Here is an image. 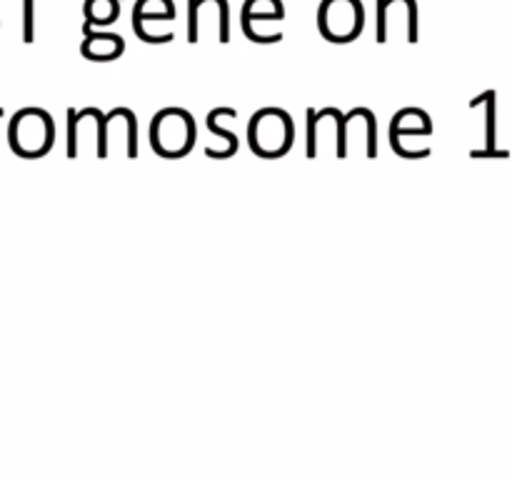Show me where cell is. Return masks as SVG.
Wrapping results in <instances>:
<instances>
[{
	"instance_id": "6da1fadb",
	"label": "cell",
	"mask_w": 512,
	"mask_h": 480,
	"mask_svg": "<svg viewBox=\"0 0 512 480\" xmlns=\"http://www.w3.org/2000/svg\"><path fill=\"white\" fill-rule=\"evenodd\" d=\"M250 150L260 158H283L295 143L293 115L283 108H263L248 123Z\"/></svg>"
},
{
	"instance_id": "7a4b0ae2",
	"label": "cell",
	"mask_w": 512,
	"mask_h": 480,
	"mask_svg": "<svg viewBox=\"0 0 512 480\" xmlns=\"http://www.w3.org/2000/svg\"><path fill=\"white\" fill-rule=\"evenodd\" d=\"M198 140V125L185 108H163L150 123V145L160 158H183Z\"/></svg>"
},
{
	"instance_id": "3957f363",
	"label": "cell",
	"mask_w": 512,
	"mask_h": 480,
	"mask_svg": "<svg viewBox=\"0 0 512 480\" xmlns=\"http://www.w3.org/2000/svg\"><path fill=\"white\" fill-rule=\"evenodd\" d=\"M10 150L20 158H43L55 143V120L43 108H23L8 128Z\"/></svg>"
},
{
	"instance_id": "277c9868",
	"label": "cell",
	"mask_w": 512,
	"mask_h": 480,
	"mask_svg": "<svg viewBox=\"0 0 512 480\" xmlns=\"http://www.w3.org/2000/svg\"><path fill=\"white\" fill-rule=\"evenodd\" d=\"M365 28L363 0H323L318 8V30L330 43H353Z\"/></svg>"
},
{
	"instance_id": "5b68a950",
	"label": "cell",
	"mask_w": 512,
	"mask_h": 480,
	"mask_svg": "<svg viewBox=\"0 0 512 480\" xmlns=\"http://www.w3.org/2000/svg\"><path fill=\"white\" fill-rule=\"evenodd\" d=\"M350 153H363L368 158L378 155V120H375L373 110L355 108L340 120L335 155L345 158Z\"/></svg>"
},
{
	"instance_id": "8992f818",
	"label": "cell",
	"mask_w": 512,
	"mask_h": 480,
	"mask_svg": "<svg viewBox=\"0 0 512 480\" xmlns=\"http://www.w3.org/2000/svg\"><path fill=\"white\" fill-rule=\"evenodd\" d=\"M123 153L128 158L138 155V118L130 108H115L103 115L98 140V158Z\"/></svg>"
},
{
	"instance_id": "52a82bcc",
	"label": "cell",
	"mask_w": 512,
	"mask_h": 480,
	"mask_svg": "<svg viewBox=\"0 0 512 480\" xmlns=\"http://www.w3.org/2000/svg\"><path fill=\"white\" fill-rule=\"evenodd\" d=\"M83 45H80V53L85 55L93 63H110V60H118L125 53V40L118 33H103V30L85 28L83 25Z\"/></svg>"
},
{
	"instance_id": "ba28073f",
	"label": "cell",
	"mask_w": 512,
	"mask_h": 480,
	"mask_svg": "<svg viewBox=\"0 0 512 480\" xmlns=\"http://www.w3.org/2000/svg\"><path fill=\"white\" fill-rule=\"evenodd\" d=\"M433 133V120L420 108H403L393 115L390 123V140L405 138V135H430Z\"/></svg>"
},
{
	"instance_id": "9c48e42d",
	"label": "cell",
	"mask_w": 512,
	"mask_h": 480,
	"mask_svg": "<svg viewBox=\"0 0 512 480\" xmlns=\"http://www.w3.org/2000/svg\"><path fill=\"white\" fill-rule=\"evenodd\" d=\"M285 18V5L283 0H245L243 13H240V23L243 28L255 23H280Z\"/></svg>"
},
{
	"instance_id": "30bf717a",
	"label": "cell",
	"mask_w": 512,
	"mask_h": 480,
	"mask_svg": "<svg viewBox=\"0 0 512 480\" xmlns=\"http://www.w3.org/2000/svg\"><path fill=\"white\" fill-rule=\"evenodd\" d=\"M85 28H100L118 20L120 0H85Z\"/></svg>"
},
{
	"instance_id": "8fae6325",
	"label": "cell",
	"mask_w": 512,
	"mask_h": 480,
	"mask_svg": "<svg viewBox=\"0 0 512 480\" xmlns=\"http://www.w3.org/2000/svg\"><path fill=\"white\" fill-rule=\"evenodd\" d=\"M175 3L173 0H138L133 8V20H173Z\"/></svg>"
},
{
	"instance_id": "7c38bea8",
	"label": "cell",
	"mask_w": 512,
	"mask_h": 480,
	"mask_svg": "<svg viewBox=\"0 0 512 480\" xmlns=\"http://www.w3.org/2000/svg\"><path fill=\"white\" fill-rule=\"evenodd\" d=\"M205 123H208V130H210V133L218 135V138L223 140V143H225V153H223V158H230V155L238 153V148H240L238 135H235L233 130H225L223 125L218 123V113H215V110H210V113H208V120H205Z\"/></svg>"
},
{
	"instance_id": "4fadbf2b",
	"label": "cell",
	"mask_w": 512,
	"mask_h": 480,
	"mask_svg": "<svg viewBox=\"0 0 512 480\" xmlns=\"http://www.w3.org/2000/svg\"><path fill=\"white\" fill-rule=\"evenodd\" d=\"M305 143H308L305 153L315 158L318 155V115H315V108H308V140Z\"/></svg>"
},
{
	"instance_id": "5bb4252c",
	"label": "cell",
	"mask_w": 512,
	"mask_h": 480,
	"mask_svg": "<svg viewBox=\"0 0 512 480\" xmlns=\"http://www.w3.org/2000/svg\"><path fill=\"white\" fill-rule=\"evenodd\" d=\"M78 110L68 108V155L75 158L78 155Z\"/></svg>"
},
{
	"instance_id": "9a60e30c",
	"label": "cell",
	"mask_w": 512,
	"mask_h": 480,
	"mask_svg": "<svg viewBox=\"0 0 512 480\" xmlns=\"http://www.w3.org/2000/svg\"><path fill=\"white\" fill-rule=\"evenodd\" d=\"M25 43H33L35 30V0H25Z\"/></svg>"
}]
</instances>
